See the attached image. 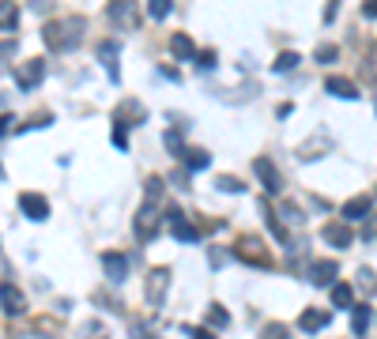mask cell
<instances>
[{
	"instance_id": "6da1fadb",
	"label": "cell",
	"mask_w": 377,
	"mask_h": 339,
	"mask_svg": "<svg viewBox=\"0 0 377 339\" xmlns=\"http://www.w3.org/2000/svg\"><path fill=\"white\" fill-rule=\"evenodd\" d=\"M83 30H87L83 19H49V23L42 27V42H46L49 49H57V53H68V49L80 46Z\"/></svg>"
},
{
	"instance_id": "7a4b0ae2",
	"label": "cell",
	"mask_w": 377,
	"mask_h": 339,
	"mask_svg": "<svg viewBox=\"0 0 377 339\" xmlns=\"http://www.w3.org/2000/svg\"><path fill=\"white\" fill-rule=\"evenodd\" d=\"M16 80H19V87L23 91H35V87L46 80V57H30V61H23L16 68Z\"/></svg>"
},
{
	"instance_id": "3957f363",
	"label": "cell",
	"mask_w": 377,
	"mask_h": 339,
	"mask_svg": "<svg viewBox=\"0 0 377 339\" xmlns=\"http://www.w3.org/2000/svg\"><path fill=\"white\" fill-rule=\"evenodd\" d=\"M238 257H246V264H261V268H272V257H268V249H264L261 238H253L246 234L238 242Z\"/></svg>"
},
{
	"instance_id": "277c9868",
	"label": "cell",
	"mask_w": 377,
	"mask_h": 339,
	"mask_svg": "<svg viewBox=\"0 0 377 339\" xmlns=\"http://www.w3.org/2000/svg\"><path fill=\"white\" fill-rule=\"evenodd\" d=\"M162 215H166V223L174 226V238H177V242H201V230H196V226L181 215V207H166Z\"/></svg>"
},
{
	"instance_id": "5b68a950",
	"label": "cell",
	"mask_w": 377,
	"mask_h": 339,
	"mask_svg": "<svg viewBox=\"0 0 377 339\" xmlns=\"http://www.w3.org/2000/svg\"><path fill=\"white\" fill-rule=\"evenodd\" d=\"M0 309H4L8 316H23L27 313V298H23V290H19L16 283H0Z\"/></svg>"
},
{
	"instance_id": "8992f818",
	"label": "cell",
	"mask_w": 377,
	"mask_h": 339,
	"mask_svg": "<svg viewBox=\"0 0 377 339\" xmlns=\"http://www.w3.org/2000/svg\"><path fill=\"white\" fill-rule=\"evenodd\" d=\"M98 64L106 68L109 83H121V46L117 42H102L98 46Z\"/></svg>"
},
{
	"instance_id": "52a82bcc",
	"label": "cell",
	"mask_w": 377,
	"mask_h": 339,
	"mask_svg": "<svg viewBox=\"0 0 377 339\" xmlns=\"http://www.w3.org/2000/svg\"><path fill=\"white\" fill-rule=\"evenodd\" d=\"M166 290H170V271H166V268H151V276H148V302L155 305V309L166 302Z\"/></svg>"
},
{
	"instance_id": "ba28073f",
	"label": "cell",
	"mask_w": 377,
	"mask_h": 339,
	"mask_svg": "<svg viewBox=\"0 0 377 339\" xmlns=\"http://www.w3.org/2000/svg\"><path fill=\"white\" fill-rule=\"evenodd\" d=\"M148 121V109H143L136 98H128V102H121L117 106V113H114V125H121V128H128V125H143Z\"/></svg>"
},
{
	"instance_id": "9c48e42d",
	"label": "cell",
	"mask_w": 377,
	"mask_h": 339,
	"mask_svg": "<svg viewBox=\"0 0 377 339\" xmlns=\"http://www.w3.org/2000/svg\"><path fill=\"white\" fill-rule=\"evenodd\" d=\"M19 211H23L27 218H35V223H46L49 204H46V196H38V192H23L19 196Z\"/></svg>"
},
{
	"instance_id": "30bf717a",
	"label": "cell",
	"mask_w": 377,
	"mask_h": 339,
	"mask_svg": "<svg viewBox=\"0 0 377 339\" xmlns=\"http://www.w3.org/2000/svg\"><path fill=\"white\" fill-rule=\"evenodd\" d=\"M253 170H257V178H261V185L268 192H280L283 189V178L275 173V162L272 159H257V162H253Z\"/></svg>"
},
{
	"instance_id": "8fae6325",
	"label": "cell",
	"mask_w": 377,
	"mask_h": 339,
	"mask_svg": "<svg viewBox=\"0 0 377 339\" xmlns=\"http://www.w3.org/2000/svg\"><path fill=\"white\" fill-rule=\"evenodd\" d=\"M106 16H109V23L121 27V30L132 27V19H136V12H132V0H109Z\"/></svg>"
},
{
	"instance_id": "7c38bea8",
	"label": "cell",
	"mask_w": 377,
	"mask_h": 339,
	"mask_svg": "<svg viewBox=\"0 0 377 339\" xmlns=\"http://www.w3.org/2000/svg\"><path fill=\"white\" fill-rule=\"evenodd\" d=\"M340 276V264L336 260H313V268H309V279L317 283V287H332Z\"/></svg>"
},
{
	"instance_id": "4fadbf2b",
	"label": "cell",
	"mask_w": 377,
	"mask_h": 339,
	"mask_svg": "<svg viewBox=\"0 0 377 339\" xmlns=\"http://www.w3.org/2000/svg\"><path fill=\"white\" fill-rule=\"evenodd\" d=\"M102 271H106L114 283H125V279H128V257H125V253H106V257H102Z\"/></svg>"
},
{
	"instance_id": "5bb4252c",
	"label": "cell",
	"mask_w": 377,
	"mask_h": 339,
	"mask_svg": "<svg viewBox=\"0 0 377 339\" xmlns=\"http://www.w3.org/2000/svg\"><path fill=\"white\" fill-rule=\"evenodd\" d=\"M321 238H325L332 249H347V245L354 242V234L347 230V223H328L325 230H321Z\"/></svg>"
},
{
	"instance_id": "9a60e30c",
	"label": "cell",
	"mask_w": 377,
	"mask_h": 339,
	"mask_svg": "<svg viewBox=\"0 0 377 339\" xmlns=\"http://www.w3.org/2000/svg\"><path fill=\"white\" fill-rule=\"evenodd\" d=\"M325 91L336 94V98H347V102H354V98H359V83L343 80V75H328V80H325Z\"/></svg>"
},
{
	"instance_id": "2e32d148",
	"label": "cell",
	"mask_w": 377,
	"mask_h": 339,
	"mask_svg": "<svg viewBox=\"0 0 377 339\" xmlns=\"http://www.w3.org/2000/svg\"><path fill=\"white\" fill-rule=\"evenodd\" d=\"M298 328H302V332H321V328H328V309H306Z\"/></svg>"
},
{
	"instance_id": "e0dca14e",
	"label": "cell",
	"mask_w": 377,
	"mask_h": 339,
	"mask_svg": "<svg viewBox=\"0 0 377 339\" xmlns=\"http://www.w3.org/2000/svg\"><path fill=\"white\" fill-rule=\"evenodd\" d=\"M170 53H174L177 61H193L196 57V46H193V38H188V35H174L170 38Z\"/></svg>"
},
{
	"instance_id": "ac0fdd59",
	"label": "cell",
	"mask_w": 377,
	"mask_h": 339,
	"mask_svg": "<svg viewBox=\"0 0 377 339\" xmlns=\"http://www.w3.org/2000/svg\"><path fill=\"white\" fill-rule=\"evenodd\" d=\"M332 305H336V309H351L354 305V287L351 283H332Z\"/></svg>"
},
{
	"instance_id": "d6986e66",
	"label": "cell",
	"mask_w": 377,
	"mask_h": 339,
	"mask_svg": "<svg viewBox=\"0 0 377 339\" xmlns=\"http://www.w3.org/2000/svg\"><path fill=\"white\" fill-rule=\"evenodd\" d=\"M370 207H373L370 196H354L351 204H343V218H347V223H351V218H366V215H370Z\"/></svg>"
},
{
	"instance_id": "ffe728a7",
	"label": "cell",
	"mask_w": 377,
	"mask_h": 339,
	"mask_svg": "<svg viewBox=\"0 0 377 339\" xmlns=\"http://www.w3.org/2000/svg\"><path fill=\"white\" fill-rule=\"evenodd\" d=\"M16 27H19L16 0H0V30H16Z\"/></svg>"
},
{
	"instance_id": "44dd1931",
	"label": "cell",
	"mask_w": 377,
	"mask_h": 339,
	"mask_svg": "<svg viewBox=\"0 0 377 339\" xmlns=\"http://www.w3.org/2000/svg\"><path fill=\"white\" fill-rule=\"evenodd\" d=\"M208 324H212V328H227V324H230V313H227L219 302L208 305Z\"/></svg>"
},
{
	"instance_id": "7402d4cb",
	"label": "cell",
	"mask_w": 377,
	"mask_h": 339,
	"mask_svg": "<svg viewBox=\"0 0 377 339\" xmlns=\"http://www.w3.org/2000/svg\"><path fill=\"white\" fill-rule=\"evenodd\" d=\"M162 144H166V151H170L174 159H185V151H188V147H185V140L177 136V132H166V136H162Z\"/></svg>"
},
{
	"instance_id": "603a6c76",
	"label": "cell",
	"mask_w": 377,
	"mask_h": 339,
	"mask_svg": "<svg viewBox=\"0 0 377 339\" xmlns=\"http://www.w3.org/2000/svg\"><path fill=\"white\" fill-rule=\"evenodd\" d=\"M257 339H287V324H280V321H268L257 332Z\"/></svg>"
},
{
	"instance_id": "cb8c5ba5",
	"label": "cell",
	"mask_w": 377,
	"mask_h": 339,
	"mask_svg": "<svg viewBox=\"0 0 377 339\" xmlns=\"http://www.w3.org/2000/svg\"><path fill=\"white\" fill-rule=\"evenodd\" d=\"M370 328V305H354V335H366Z\"/></svg>"
},
{
	"instance_id": "d4e9b609",
	"label": "cell",
	"mask_w": 377,
	"mask_h": 339,
	"mask_svg": "<svg viewBox=\"0 0 377 339\" xmlns=\"http://www.w3.org/2000/svg\"><path fill=\"white\" fill-rule=\"evenodd\" d=\"M185 162H188V170H204L208 162H212V155H208V151H185Z\"/></svg>"
},
{
	"instance_id": "484cf974",
	"label": "cell",
	"mask_w": 377,
	"mask_h": 339,
	"mask_svg": "<svg viewBox=\"0 0 377 339\" xmlns=\"http://www.w3.org/2000/svg\"><path fill=\"white\" fill-rule=\"evenodd\" d=\"M170 12H174V0H151V4H148V16L151 19H166Z\"/></svg>"
},
{
	"instance_id": "4316f807",
	"label": "cell",
	"mask_w": 377,
	"mask_h": 339,
	"mask_svg": "<svg viewBox=\"0 0 377 339\" xmlns=\"http://www.w3.org/2000/svg\"><path fill=\"white\" fill-rule=\"evenodd\" d=\"M291 68H298V53H280L272 61V72H291Z\"/></svg>"
},
{
	"instance_id": "83f0119b",
	"label": "cell",
	"mask_w": 377,
	"mask_h": 339,
	"mask_svg": "<svg viewBox=\"0 0 377 339\" xmlns=\"http://www.w3.org/2000/svg\"><path fill=\"white\" fill-rule=\"evenodd\" d=\"M280 211H283V218H287V223H291V226H302V211H298V207L291 204V200H280Z\"/></svg>"
},
{
	"instance_id": "f1b7e54d",
	"label": "cell",
	"mask_w": 377,
	"mask_h": 339,
	"mask_svg": "<svg viewBox=\"0 0 377 339\" xmlns=\"http://www.w3.org/2000/svg\"><path fill=\"white\" fill-rule=\"evenodd\" d=\"M325 151H328V140H325V144H306V147H298V159L309 162V159H321Z\"/></svg>"
},
{
	"instance_id": "f546056e",
	"label": "cell",
	"mask_w": 377,
	"mask_h": 339,
	"mask_svg": "<svg viewBox=\"0 0 377 339\" xmlns=\"http://www.w3.org/2000/svg\"><path fill=\"white\" fill-rule=\"evenodd\" d=\"M354 283H359V287H362L366 294H373V290H377V276H373L370 268H359V276H354Z\"/></svg>"
},
{
	"instance_id": "4dcf8cb0",
	"label": "cell",
	"mask_w": 377,
	"mask_h": 339,
	"mask_svg": "<svg viewBox=\"0 0 377 339\" xmlns=\"http://www.w3.org/2000/svg\"><path fill=\"white\" fill-rule=\"evenodd\" d=\"M223 192H246V181H238V178H219L215 181Z\"/></svg>"
},
{
	"instance_id": "1f68e13d",
	"label": "cell",
	"mask_w": 377,
	"mask_h": 339,
	"mask_svg": "<svg viewBox=\"0 0 377 339\" xmlns=\"http://www.w3.org/2000/svg\"><path fill=\"white\" fill-rule=\"evenodd\" d=\"M317 61H321V64H336V61H340V49H336V46H321V49H317Z\"/></svg>"
},
{
	"instance_id": "d6a6232c",
	"label": "cell",
	"mask_w": 377,
	"mask_h": 339,
	"mask_svg": "<svg viewBox=\"0 0 377 339\" xmlns=\"http://www.w3.org/2000/svg\"><path fill=\"white\" fill-rule=\"evenodd\" d=\"M114 147H117V151H125V147H128V128L114 125Z\"/></svg>"
},
{
	"instance_id": "836d02e7",
	"label": "cell",
	"mask_w": 377,
	"mask_h": 339,
	"mask_svg": "<svg viewBox=\"0 0 377 339\" xmlns=\"http://www.w3.org/2000/svg\"><path fill=\"white\" fill-rule=\"evenodd\" d=\"M193 61H196V68H204V72L215 68V53H201V57H193Z\"/></svg>"
},
{
	"instance_id": "e575fe53",
	"label": "cell",
	"mask_w": 377,
	"mask_h": 339,
	"mask_svg": "<svg viewBox=\"0 0 377 339\" xmlns=\"http://www.w3.org/2000/svg\"><path fill=\"white\" fill-rule=\"evenodd\" d=\"M132 339H159L148 324H132Z\"/></svg>"
},
{
	"instance_id": "d590c367",
	"label": "cell",
	"mask_w": 377,
	"mask_h": 339,
	"mask_svg": "<svg viewBox=\"0 0 377 339\" xmlns=\"http://www.w3.org/2000/svg\"><path fill=\"white\" fill-rule=\"evenodd\" d=\"M366 75H377V46H370L366 53Z\"/></svg>"
},
{
	"instance_id": "8d00e7d4",
	"label": "cell",
	"mask_w": 377,
	"mask_h": 339,
	"mask_svg": "<svg viewBox=\"0 0 377 339\" xmlns=\"http://www.w3.org/2000/svg\"><path fill=\"white\" fill-rule=\"evenodd\" d=\"M185 332H188V339H215L212 332H208V328H196V324H193V328H185Z\"/></svg>"
},
{
	"instance_id": "74e56055",
	"label": "cell",
	"mask_w": 377,
	"mask_h": 339,
	"mask_svg": "<svg viewBox=\"0 0 377 339\" xmlns=\"http://www.w3.org/2000/svg\"><path fill=\"white\" fill-rule=\"evenodd\" d=\"M208 257H212V268H223V264H227V253H223V249H212Z\"/></svg>"
},
{
	"instance_id": "f35d334b",
	"label": "cell",
	"mask_w": 377,
	"mask_h": 339,
	"mask_svg": "<svg viewBox=\"0 0 377 339\" xmlns=\"http://www.w3.org/2000/svg\"><path fill=\"white\" fill-rule=\"evenodd\" d=\"M362 19H377V0H366L362 4Z\"/></svg>"
},
{
	"instance_id": "ab89813d",
	"label": "cell",
	"mask_w": 377,
	"mask_h": 339,
	"mask_svg": "<svg viewBox=\"0 0 377 339\" xmlns=\"http://www.w3.org/2000/svg\"><path fill=\"white\" fill-rule=\"evenodd\" d=\"M12 49H16L12 42H0V68H4V61H8V57H12Z\"/></svg>"
},
{
	"instance_id": "60d3db41",
	"label": "cell",
	"mask_w": 377,
	"mask_h": 339,
	"mask_svg": "<svg viewBox=\"0 0 377 339\" xmlns=\"http://www.w3.org/2000/svg\"><path fill=\"white\" fill-rule=\"evenodd\" d=\"M291 113H294L291 102H280V109H275V117H291Z\"/></svg>"
},
{
	"instance_id": "b9f144b4",
	"label": "cell",
	"mask_w": 377,
	"mask_h": 339,
	"mask_svg": "<svg viewBox=\"0 0 377 339\" xmlns=\"http://www.w3.org/2000/svg\"><path fill=\"white\" fill-rule=\"evenodd\" d=\"M8 128H12V117H8V113H4V117H0V136H4V132H8Z\"/></svg>"
},
{
	"instance_id": "7bdbcfd3",
	"label": "cell",
	"mask_w": 377,
	"mask_h": 339,
	"mask_svg": "<svg viewBox=\"0 0 377 339\" xmlns=\"http://www.w3.org/2000/svg\"><path fill=\"white\" fill-rule=\"evenodd\" d=\"M0 106H8V94H0Z\"/></svg>"
},
{
	"instance_id": "ee69618b",
	"label": "cell",
	"mask_w": 377,
	"mask_h": 339,
	"mask_svg": "<svg viewBox=\"0 0 377 339\" xmlns=\"http://www.w3.org/2000/svg\"><path fill=\"white\" fill-rule=\"evenodd\" d=\"M0 181H4V170H0Z\"/></svg>"
},
{
	"instance_id": "f6af8a7d",
	"label": "cell",
	"mask_w": 377,
	"mask_h": 339,
	"mask_svg": "<svg viewBox=\"0 0 377 339\" xmlns=\"http://www.w3.org/2000/svg\"><path fill=\"white\" fill-rule=\"evenodd\" d=\"M373 106H377V98H373Z\"/></svg>"
}]
</instances>
